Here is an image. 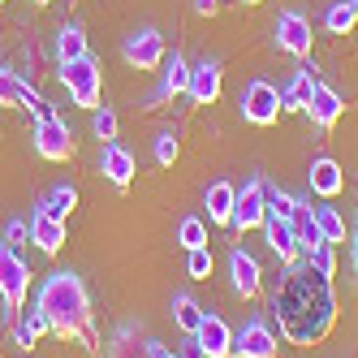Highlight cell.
<instances>
[{"label": "cell", "mask_w": 358, "mask_h": 358, "mask_svg": "<svg viewBox=\"0 0 358 358\" xmlns=\"http://www.w3.org/2000/svg\"><path fill=\"white\" fill-rule=\"evenodd\" d=\"M35 5H52V0H35Z\"/></svg>", "instance_id": "42"}, {"label": "cell", "mask_w": 358, "mask_h": 358, "mask_svg": "<svg viewBox=\"0 0 358 358\" xmlns=\"http://www.w3.org/2000/svg\"><path fill=\"white\" fill-rule=\"evenodd\" d=\"M259 229H264V238H268L272 255H276V259L285 264V268L302 259V246H298V238H294V224H289V220H280V216H272V212H268Z\"/></svg>", "instance_id": "17"}, {"label": "cell", "mask_w": 358, "mask_h": 358, "mask_svg": "<svg viewBox=\"0 0 358 358\" xmlns=\"http://www.w3.org/2000/svg\"><path fill=\"white\" fill-rule=\"evenodd\" d=\"M341 190H345V173H341V164L332 160V156L311 160V194H320V199H337Z\"/></svg>", "instance_id": "21"}, {"label": "cell", "mask_w": 358, "mask_h": 358, "mask_svg": "<svg viewBox=\"0 0 358 358\" xmlns=\"http://www.w3.org/2000/svg\"><path fill=\"white\" fill-rule=\"evenodd\" d=\"M220 91H224V69H220V61L203 57L199 65H190V91L186 95L194 99V104H216Z\"/></svg>", "instance_id": "16"}, {"label": "cell", "mask_w": 358, "mask_h": 358, "mask_svg": "<svg viewBox=\"0 0 358 358\" xmlns=\"http://www.w3.org/2000/svg\"><path fill=\"white\" fill-rule=\"evenodd\" d=\"M234 354L238 358H276V332L268 328V320H250L242 324V332H234Z\"/></svg>", "instance_id": "12"}, {"label": "cell", "mask_w": 358, "mask_h": 358, "mask_svg": "<svg viewBox=\"0 0 358 358\" xmlns=\"http://www.w3.org/2000/svg\"><path fill=\"white\" fill-rule=\"evenodd\" d=\"M121 57H125V65L138 69V73H143V69H160V65H164V57H169L164 35H160L156 27H138L134 35H125Z\"/></svg>", "instance_id": "7"}, {"label": "cell", "mask_w": 358, "mask_h": 358, "mask_svg": "<svg viewBox=\"0 0 358 358\" xmlns=\"http://www.w3.org/2000/svg\"><path fill=\"white\" fill-rule=\"evenodd\" d=\"M234 199H238V190L229 182H212L208 199H203V203H208V220L212 224H229V220H234Z\"/></svg>", "instance_id": "22"}, {"label": "cell", "mask_w": 358, "mask_h": 358, "mask_svg": "<svg viewBox=\"0 0 358 358\" xmlns=\"http://www.w3.org/2000/svg\"><path fill=\"white\" fill-rule=\"evenodd\" d=\"M87 57V31L78 27V22H65V27L57 31V61H78Z\"/></svg>", "instance_id": "24"}, {"label": "cell", "mask_w": 358, "mask_h": 358, "mask_svg": "<svg viewBox=\"0 0 358 358\" xmlns=\"http://www.w3.org/2000/svg\"><path fill=\"white\" fill-rule=\"evenodd\" d=\"M61 87L69 91V99H73L78 108L95 113L99 99H104V73H99V61H95L91 52L78 57V61H65V65H61Z\"/></svg>", "instance_id": "3"}, {"label": "cell", "mask_w": 358, "mask_h": 358, "mask_svg": "<svg viewBox=\"0 0 358 358\" xmlns=\"http://www.w3.org/2000/svg\"><path fill=\"white\" fill-rule=\"evenodd\" d=\"M27 224H31V246H35L39 255H61V246H65V238H69V224H65L61 216H52V212L39 203L35 216H31Z\"/></svg>", "instance_id": "11"}, {"label": "cell", "mask_w": 358, "mask_h": 358, "mask_svg": "<svg viewBox=\"0 0 358 358\" xmlns=\"http://www.w3.org/2000/svg\"><path fill=\"white\" fill-rule=\"evenodd\" d=\"M264 216H268V182L264 177H250L234 199V220L229 224H234L238 234H246V229H259Z\"/></svg>", "instance_id": "9"}, {"label": "cell", "mask_w": 358, "mask_h": 358, "mask_svg": "<svg viewBox=\"0 0 358 358\" xmlns=\"http://www.w3.org/2000/svg\"><path fill=\"white\" fill-rule=\"evenodd\" d=\"M238 104H242V121L268 130V125L280 121V87H272L268 78H255V83H246V91H242Z\"/></svg>", "instance_id": "5"}, {"label": "cell", "mask_w": 358, "mask_h": 358, "mask_svg": "<svg viewBox=\"0 0 358 358\" xmlns=\"http://www.w3.org/2000/svg\"><path fill=\"white\" fill-rule=\"evenodd\" d=\"M194 345L203 358H234V328H229L220 315L203 311V324L194 332Z\"/></svg>", "instance_id": "13"}, {"label": "cell", "mask_w": 358, "mask_h": 358, "mask_svg": "<svg viewBox=\"0 0 358 358\" xmlns=\"http://www.w3.org/2000/svg\"><path fill=\"white\" fill-rule=\"evenodd\" d=\"M242 5H264V0H242Z\"/></svg>", "instance_id": "41"}, {"label": "cell", "mask_w": 358, "mask_h": 358, "mask_svg": "<svg viewBox=\"0 0 358 358\" xmlns=\"http://www.w3.org/2000/svg\"><path fill=\"white\" fill-rule=\"evenodd\" d=\"M43 208L52 216H61V220H69V212L78 208V190H73V186H52L48 199H43Z\"/></svg>", "instance_id": "31"}, {"label": "cell", "mask_w": 358, "mask_h": 358, "mask_svg": "<svg viewBox=\"0 0 358 358\" xmlns=\"http://www.w3.org/2000/svg\"><path fill=\"white\" fill-rule=\"evenodd\" d=\"M354 22H358V9L350 5V0H337V5H328V13H324V27L332 35H350Z\"/></svg>", "instance_id": "29"}, {"label": "cell", "mask_w": 358, "mask_h": 358, "mask_svg": "<svg viewBox=\"0 0 358 358\" xmlns=\"http://www.w3.org/2000/svg\"><path fill=\"white\" fill-rule=\"evenodd\" d=\"M91 130H95L99 138H104V143H117L121 121H117V113H113V108H104V104H99V108L91 113Z\"/></svg>", "instance_id": "34"}, {"label": "cell", "mask_w": 358, "mask_h": 358, "mask_svg": "<svg viewBox=\"0 0 358 358\" xmlns=\"http://www.w3.org/2000/svg\"><path fill=\"white\" fill-rule=\"evenodd\" d=\"M294 208H298V199H294V194H285V190H276V186L268 190V212H272V216H280V220H289V216H294Z\"/></svg>", "instance_id": "36"}, {"label": "cell", "mask_w": 358, "mask_h": 358, "mask_svg": "<svg viewBox=\"0 0 358 358\" xmlns=\"http://www.w3.org/2000/svg\"><path fill=\"white\" fill-rule=\"evenodd\" d=\"M311 216H315V229H320L324 242H332V246L345 242V216L337 208H311Z\"/></svg>", "instance_id": "26"}, {"label": "cell", "mask_w": 358, "mask_h": 358, "mask_svg": "<svg viewBox=\"0 0 358 358\" xmlns=\"http://www.w3.org/2000/svg\"><path fill=\"white\" fill-rule=\"evenodd\" d=\"M190 91V65H186V57L182 52H173V57H164V83H160V91L156 95H147V104L143 108H160L164 99L173 104L177 95H186Z\"/></svg>", "instance_id": "15"}, {"label": "cell", "mask_w": 358, "mask_h": 358, "mask_svg": "<svg viewBox=\"0 0 358 358\" xmlns=\"http://www.w3.org/2000/svg\"><path fill=\"white\" fill-rule=\"evenodd\" d=\"M35 306L43 311L48 328L57 332V337H78L91 354H99V332H95V320H91V294L83 285V276L78 272H52L39 285V298Z\"/></svg>", "instance_id": "2"}, {"label": "cell", "mask_w": 358, "mask_h": 358, "mask_svg": "<svg viewBox=\"0 0 358 358\" xmlns=\"http://www.w3.org/2000/svg\"><path fill=\"white\" fill-rule=\"evenodd\" d=\"M108 358H147V337H143V328L138 324H125L113 345H108Z\"/></svg>", "instance_id": "23"}, {"label": "cell", "mask_w": 358, "mask_h": 358, "mask_svg": "<svg viewBox=\"0 0 358 358\" xmlns=\"http://www.w3.org/2000/svg\"><path fill=\"white\" fill-rule=\"evenodd\" d=\"M31 138H35V151H39L43 160H52V164H65V160H73V151H78V143H73V130H69V125H65L61 117L35 121Z\"/></svg>", "instance_id": "8"}, {"label": "cell", "mask_w": 358, "mask_h": 358, "mask_svg": "<svg viewBox=\"0 0 358 358\" xmlns=\"http://www.w3.org/2000/svg\"><path fill=\"white\" fill-rule=\"evenodd\" d=\"M0 5H9V0H0Z\"/></svg>", "instance_id": "44"}, {"label": "cell", "mask_w": 358, "mask_h": 358, "mask_svg": "<svg viewBox=\"0 0 358 358\" xmlns=\"http://www.w3.org/2000/svg\"><path fill=\"white\" fill-rule=\"evenodd\" d=\"M341 113H345L341 91H332L328 83H315V95H311V108H306V117H311L320 130H332V125L341 121Z\"/></svg>", "instance_id": "20"}, {"label": "cell", "mask_w": 358, "mask_h": 358, "mask_svg": "<svg viewBox=\"0 0 358 358\" xmlns=\"http://www.w3.org/2000/svg\"><path fill=\"white\" fill-rule=\"evenodd\" d=\"M289 224H294V238H298V246H302V255L311 250L315 242H324L320 238V229H315V216H311V203L306 199H298V208H294V216H289Z\"/></svg>", "instance_id": "25"}, {"label": "cell", "mask_w": 358, "mask_h": 358, "mask_svg": "<svg viewBox=\"0 0 358 358\" xmlns=\"http://www.w3.org/2000/svg\"><path fill=\"white\" fill-rule=\"evenodd\" d=\"M354 268H358V234H354Z\"/></svg>", "instance_id": "40"}, {"label": "cell", "mask_w": 358, "mask_h": 358, "mask_svg": "<svg viewBox=\"0 0 358 358\" xmlns=\"http://www.w3.org/2000/svg\"><path fill=\"white\" fill-rule=\"evenodd\" d=\"M350 5H354V9H358V0H350Z\"/></svg>", "instance_id": "43"}, {"label": "cell", "mask_w": 358, "mask_h": 358, "mask_svg": "<svg viewBox=\"0 0 358 358\" xmlns=\"http://www.w3.org/2000/svg\"><path fill=\"white\" fill-rule=\"evenodd\" d=\"M0 104H5V108H27V113H35V121L57 117V108L48 104V99H43L27 78H17L9 65H0Z\"/></svg>", "instance_id": "6"}, {"label": "cell", "mask_w": 358, "mask_h": 358, "mask_svg": "<svg viewBox=\"0 0 358 358\" xmlns=\"http://www.w3.org/2000/svg\"><path fill=\"white\" fill-rule=\"evenodd\" d=\"M311 43H315V35H311V17L306 13H298V9H285L276 17V48H285L289 57H311Z\"/></svg>", "instance_id": "10"}, {"label": "cell", "mask_w": 358, "mask_h": 358, "mask_svg": "<svg viewBox=\"0 0 358 358\" xmlns=\"http://www.w3.org/2000/svg\"><path fill=\"white\" fill-rule=\"evenodd\" d=\"M43 332H52V328H48L43 311L35 306V311H27V320H22V324L13 328V341H17V350H35V341L43 337Z\"/></svg>", "instance_id": "28"}, {"label": "cell", "mask_w": 358, "mask_h": 358, "mask_svg": "<svg viewBox=\"0 0 358 358\" xmlns=\"http://www.w3.org/2000/svg\"><path fill=\"white\" fill-rule=\"evenodd\" d=\"M99 173H104L117 190H125V186L134 182V173H138V160L121 143H104V151H99Z\"/></svg>", "instance_id": "18"}, {"label": "cell", "mask_w": 358, "mask_h": 358, "mask_svg": "<svg viewBox=\"0 0 358 358\" xmlns=\"http://www.w3.org/2000/svg\"><path fill=\"white\" fill-rule=\"evenodd\" d=\"M5 246H9L13 255H22V250L31 246V224H27V220H9V224H5Z\"/></svg>", "instance_id": "35"}, {"label": "cell", "mask_w": 358, "mask_h": 358, "mask_svg": "<svg viewBox=\"0 0 358 358\" xmlns=\"http://www.w3.org/2000/svg\"><path fill=\"white\" fill-rule=\"evenodd\" d=\"M31 294V268L22 255H13L5 242H0V302H5V320H13V311L27 306Z\"/></svg>", "instance_id": "4"}, {"label": "cell", "mask_w": 358, "mask_h": 358, "mask_svg": "<svg viewBox=\"0 0 358 358\" xmlns=\"http://www.w3.org/2000/svg\"><path fill=\"white\" fill-rule=\"evenodd\" d=\"M216 9H220V0H194V13L199 17H212Z\"/></svg>", "instance_id": "38"}, {"label": "cell", "mask_w": 358, "mask_h": 358, "mask_svg": "<svg viewBox=\"0 0 358 358\" xmlns=\"http://www.w3.org/2000/svg\"><path fill=\"white\" fill-rule=\"evenodd\" d=\"M302 259H306V264H311V268H315L320 276H328V280H332V276H337V246H332V242H315L311 250H306V255H302Z\"/></svg>", "instance_id": "30"}, {"label": "cell", "mask_w": 358, "mask_h": 358, "mask_svg": "<svg viewBox=\"0 0 358 358\" xmlns=\"http://www.w3.org/2000/svg\"><path fill=\"white\" fill-rule=\"evenodd\" d=\"M147 358H177L169 345H160V341H147Z\"/></svg>", "instance_id": "39"}, {"label": "cell", "mask_w": 358, "mask_h": 358, "mask_svg": "<svg viewBox=\"0 0 358 358\" xmlns=\"http://www.w3.org/2000/svg\"><path fill=\"white\" fill-rule=\"evenodd\" d=\"M177 242H182L186 250H199V246H208V224H203L199 216H186L182 224H177Z\"/></svg>", "instance_id": "32"}, {"label": "cell", "mask_w": 358, "mask_h": 358, "mask_svg": "<svg viewBox=\"0 0 358 358\" xmlns=\"http://www.w3.org/2000/svg\"><path fill=\"white\" fill-rule=\"evenodd\" d=\"M229 276H234V289H238V298H259L264 268H259V259H255L250 250H242V246H234V250H229Z\"/></svg>", "instance_id": "14"}, {"label": "cell", "mask_w": 358, "mask_h": 358, "mask_svg": "<svg viewBox=\"0 0 358 358\" xmlns=\"http://www.w3.org/2000/svg\"><path fill=\"white\" fill-rule=\"evenodd\" d=\"M186 268H190L194 280H208V276H212V250H208V246L190 250V264H186Z\"/></svg>", "instance_id": "37"}, {"label": "cell", "mask_w": 358, "mask_h": 358, "mask_svg": "<svg viewBox=\"0 0 358 358\" xmlns=\"http://www.w3.org/2000/svg\"><path fill=\"white\" fill-rule=\"evenodd\" d=\"M173 324L194 337V332H199V324H203V306H199L190 294H177V298H173Z\"/></svg>", "instance_id": "27"}, {"label": "cell", "mask_w": 358, "mask_h": 358, "mask_svg": "<svg viewBox=\"0 0 358 358\" xmlns=\"http://www.w3.org/2000/svg\"><path fill=\"white\" fill-rule=\"evenodd\" d=\"M151 151H156V164H160V169H169L177 156H182V143H177V134H173V130H160V134H156V143H151Z\"/></svg>", "instance_id": "33"}, {"label": "cell", "mask_w": 358, "mask_h": 358, "mask_svg": "<svg viewBox=\"0 0 358 358\" xmlns=\"http://www.w3.org/2000/svg\"><path fill=\"white\" fill-rule=\"evenodd\" d=\"M272 315L280 337L294 345H320L332 324H337V294L332 280L320 276L311 264H289L276 280L272 294Z\"/></svg>", "instance_id": "1"}, {"label": "cell", "mask_w": 358, "mask_h": 358, "mask_svg": "<svg viewBox=\"0 0 358 358\" xmlns=\"http://www.w3.org/2000/svg\"><path fill=\"white\" fill-rule=\"evenodd\" d=\"M311 95H315V65L306 61L294 78L280 87V113H306L311 108Z\"/></svg>", "instance_id": "19"}]
</instances>
